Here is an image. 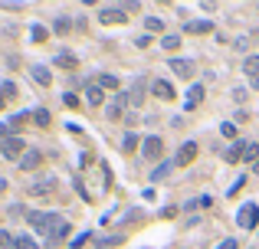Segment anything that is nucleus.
Here are the masks:
<instances>
[{
    "instance_id": "obj_1",
    "label": "nucleus",
    "mask_w": 259,
    "mask_h": 249,
    "mask_svg": "<svg viewBox=\"0 0 259 249\" xmlns=\"http://www.w3.org/2000/svg\"><path fill=\"white\" fill-rule=\"evenodd\" d=\"M0 154H3L7 161H20L23 154H26V141H23V138H7V141H0Z\"/></svg>"
},
{
    "instance_id": "obj_2",
    "label": "nucleus",
    "mask_w": 259,
    "mask_h": 249,
    "mask_svg": "<svg viewBox=\"0 0 259 249\" xmlns=\"http://www.w3.org/2000/svg\"><path fill=\"white\" fill-rule=\"evenodd\" d=\"M56 190V177L49 174V177H43V181H33V184H26V194L30 197H46Z\"/></svg>"
},
{
    "instance_id": "obj_3",
    "label": "nucleus",
    "mask_w": 259,
    "mask_h": 249,
    "mask_svg": "<svg viewBox=\"0 0 259 249\" xmlns=\"http://www.w3.org/2000/svg\"><path fill=\"white\" fill-rule=\"evenodd\" d=\"M69 236V223L59 217H53V223H49V233H46V239H49V246H56V243H63V239Z\"/></svg>"
},
{
    "instance_id": "obj_4",
    "label": "nucleus",
    "mask_w": 259,
    "mask_h": 249,
    "mask_svg": "<svg viewBox=\"0 0 259 249\" xmlns=\"http://www.w3.org/2000/svg\"><path fill=\"white\" fill-rule=\"evenodd\" d=\"M141 154H144L148 161H154V158H161V154H164V141L158 138V135H151V138H144V141H141Z\"/></svg>"
},
{
    "instance_id": "obj_5",
    "label": "nucleus",
    "mask_w": 259,
    "mask_h": 249,
    "mask_svg": "<svg viewBox=\"0 0 259 249\" xmlns=\"http://www.w3.org/2000/svg\"><path fill=\"white\" fill-rule=\"evenodd\" d=\"M256 220H259V206H256V204H246V206L236 213V226L253 229V226H256Z\"/></svg>"
},
{
    "instance_id": "obj_6",
    "label": "nucleus",
    "mask_w": 259,
    "mask_h": 249,
    "mask_svg": "<svg viewBox=\"0 0 259 249\" xmlns=\"http://www.w3.org/2000/svg\"><path fill=\"white\" fill-rule=\"evenodd\" d=\"M40 164H43V151H36V148H30V151L23 154L20 158V171H36V167H40Z\"/></svg>"
},
{
    "instance_id": "obj_7",
    "label": "nucleus",
    "mask_w": 259,
    "mask_h": 249,
    "mask_svg": "<svg viewBox=\"0 0 259 249\" xmlns=\"http://www.w3.org/2000/svg\"><path fill=\"white\" fill-rule=\"evenodd\" d=\"M151 92L161 98V102H171V98H174V86L167 82V79H154V82H151Z\"/></svg>"
},
{
    "instance_id": "obj_8",
    "label": "nucleus",
    "mask_w": 259,
    "mask_h": 249,
    "mask_svg": "<svg viewBox=\"0 0 259 249\" xmlns=\"http://www.w3.org/2000/svg\"><path fill=\"white\" fill-rule=\"evenodd\" d=\"M86 102H89V105H95V109H98V105L105 102V89L98 86V82H89V86H86Z\"/></svg>"
},
{
    "instance_id": "obj_9",
    "label": "nucleus",
    "mask_w": 259,
    "mask_h": 249,
    "mask_svg": "<svg viewBox=\"0 0 259 249\" xmlns=\"http://www.w3.org/2000/svg\"><path fill=\"white\" fill-rule=\"evenodd\" d=\"M200 102H204V86L197 82V86H190V92H187V102H184V109L190 112V109H197Z\"/></svg>"
},
{
    "instance_id": "obj_10",
    "label": "nucleus",
    "mask_w": 259,
    "mask_h": 249,
    "mask_svg": "<svg viewBox=\"0 0 259 249\" xmlns=\"http://www.w3.org/2000/svg\"><path fill=\"white\" fill-rule=\"evenodd\" d=\"M171 69H174V76H181V79H194V66L187 59H171Z\"/></svg>"
},
{
    "instance_id": "obj_11",
    "label": "nucleus",
    "mask_w": 259,
    "mask_h": 249,
    "mask_svg": "<svg viewBox=\"0 0 259 249\" xmlns=\"http://www.w3.org/2000/svg\"><path fill=\"white\" fill-rule=\"evenodd\" d=\"M194 158H197V144H194V141L181 144V151H177V164H190Z\"/></svg>"
},
{
    "instance_id": "obj_12",
    "label": "nucleus",
    "mask_w": 259,
    "mask_h": 249,
    "mask_svg": "<svg viewBox=\"0 0 259 249\" xmlns=\"http://www.w3.org/2000/svg\"><path fill=\"white\" fill-rule=\"evenodd\" d=\"M30 76L36 79L40 86H53V76H49V69H46V66H33V69H30Z\"/></svg>"
},
{
    "instance_id": "obj_13",
    "label": "nucleus",
    "mask_w": 259,
    "mask_h": 249,
    "mask_svg": "<svg viewBox=\"0 0 259 249\" xmlns=\"http://www.w3.org/2000/svg\"><path fill=\"white\" fill-rule=\"evenodd\" d=\"M102 23H121L125 20V10H118V7H108V10H102V17H98Z\"/></svg>"
},
{
    "instance_id": "obj_14",
    "label": "nucleus",
    "mask_w": 259,
    "mask_h": 249,
    "mask_svg": "<svg viewBox=\"0 0 259 249\" xmlns=\"http://www.w3.org/2000/svg\"><path fill=\"white\" fill-rule=\"evenodd\" d=\"M53 66H59V69H79V59H76V56H69V53H59L53 59Z\"/></svg>"
},
{
    "instance_id": "obj_15",
    "label": "nucleus",
    "mask_w": 259,
    "mask_h": 249,
    "mask_svg": "<svg viewBox=\"0 0 259 249\" xmlns=\"http://www.w3.org/2000/svg\"><path fill=\"white\" fill-rule=\"evenodd\" d=\"M243 161H259V144L256 141H243Z\"/></svg>"
},
{
    "instance_id": "obj_16",
    "label": "nucleus",
    "mask_w": 259,
    "mask_h": 249,
    "mask_svg": "<svg viewBox=\"0 0 259 249\" xmlns=\"http://www.w3.org/2000/svg\"><path fill=\"white\" fill-rule=\"evenodd\" d=\"M243 72L259 79V56H246V59H243Z\"/></svg>"
},
{
    "instance_id": "obj_17",
    "label": "nucleus",
    "mask_w": 259,
    "mask_h": 249,
    "mask_svg": "<svg viewBox=\"0 0 259 249\" xmlns=\"http://www.w3.org/2000/svg\"><path fill=\"white\" fill-rule=\"evenodd\" d=\"M184 30H187V33H210V30H213V23H210V20H194V23H187Z\"/></svg>"
},
{
    "instance_id": "obj_18",
    "label": "nucleus",
    "mask_w": 259,
    "mask_h": 249,
    "mask_svg": "<svg viewBox=\"0 0 259 249\" xmlns=\"http://www.w3.org/2000/svg\"><path fill=\"white\" fill-rule=\"evenodd\" d=\"M10 249H40V246H36V239H30V236H17Z\"/></svg>"
},
{
    "instance_id": "obj_19",
    "label": "nucleus",
    "mask_w": 259,
    "mask_h": 249,
    "mask_svg": "<svg viewBox=\"0 0 259 249\" xmlns=\"http://www.w3.org/2000/svg\"><path fill=\"white\" fill-rule=\"evenodd\" d=\"M223 158H227L230 164H236V161H243V141H239V144H233V148H230V151L223 154Z\"/></svg>"
},
{
    "instance_id": "obj_20",
    "label": "nucleus",
    "mask_w": 259,
    "mask_h": 249,
    "mask_svg": "<svg viewBox=\"0 0 259 249\" xmlns=\"http://www.w3.org/2000/svg\"><path fill=\"white\" fill-rule=\"evenodd\" d=\"M95 82H98V86H102V89H118V79L112 76V72H102V76H98Z\"/></svg>"
},
{
    "instance_id": "obj_21",
    "label": "nucleus",
    "mask_w": 259,
    "mask_h": 249,
    "mask_svg": "<svg viewBox=\"0 0 259 249\" xmlns=\"http://www.w3.org/2000/svg\"><path fill=\"white\" fill-rule=\"evenodd\" d=\"M121 112H125V105H118V102H112V105L105 109V118H108V121H118V118H121Z\"/></svg>"
},
{
    "instance_id": "obj_22",
    "label": "nucleus",
    "mask_w": 259,
    "mask_h": 249,
    "mask_svg": "<svg viewBox=\"0 0 259 249\" xmlns=\"http://www.w3.org/2000/svg\"><path fill=\"white\" fill-rule=\"evenodd\" d=\"M144 26H148V33H161L164 30V20H161V17H148Z\"/></svg>"
},
{
    "instance_id": "obj_23",
    "label": "nucleus",
    "mask_w": 259,
    "mask_h": 249,
    "mask_svg": "<svg viewBox=\"0 0 259 249\" xmlns=\"http://www.w3.org/2000/svg\"><path fill=\"white\" fill-rule=\"evenodd\" d=\"M138 144H141L138 135H125V138H121V151H135Z\"/></svg>"
},
{
    "instance_id": "obj_24",
    "label": "nucleus",
    "mask_w": 259,
    "mask_h": 249,
    "mask_svg": "<svg viewBox=\"0 0 259 249\" xmlns=\"http://www.w3.org/2000/svg\"><path fill=\"white\" fill-rule=\"evenodd\" d=\"M161 46L167 49V53H174V49L181 46V36H174V33H171V36H164V40H161Z\"/></svg>"
},
{
    "instance_id": "obj_25",
    "label": "nucleus",
    "mask_w": 259,
    "mask_h": 249,
    "mask_svg": "<svg viewBox=\"0 0 259 249\" xmlns=\"http://www.w3.org/2000/svg\"><path fill=\"white\" fill-rule=\"evenodd\" d=\"M33 121H36L40 128H46V125H49V112H46V109H36V112H33Z\"/></svg>"
},
{
    "instance_id": "obj_26",
    "label": "nucleus",
    "mask_w": 259,
    "mask_h": 249,
    "mask_svg": "<svg viewBox=\"0 0 259 249\" xmlns=\"http://www.w3.org/2000/svg\"><path fill=\"white\" fill-rule=\"evenodd\" d=\"M0 95L13 98V95H17V86H13V82H0Z\"/></svg>"
},
{
    "instance_id": "obj_27",
    "label": "nucleus",
    "mask_w": 259,
    "mask_h": 249,
    "mask_svg": "<svg viewBox=\"0 0 259 249\" xmlns=\"http://www.w3.org/2000/svg\"><path fill=\"white\" fill-rule=\"evenodd\" d=\"M167 171H171V164H161V167H154V171H151V181H161Z\"/></svg>"
},
{
    "instance_id": "obj_28",
    "label": "nucleus",
    "mask_w": 259,
    "mask_h": 249,
    "mask_svg": "<svg viewBox=\"0 0 259 249\" xmlns=\"http://www.w3.org/2000/svg\"><path fill=\"white\" fill-rule=\"evenodd\" d=\"M13 239H17V236H10L7 229H0V246H7V249H10V246H13Z\"/></svg>"
},
{
    "instance_id": "obj_29",
    "label": "nucleus",
    "mask_w": 259,
    "mask_h": 249,
    "mask_svg": "<svg viewBox=\"0 0 259 249\" xmlns=\"http://www.w3.org/2000/svg\"><path fill=\"white\" fill-rule=\"evenodd\" d=\"M56 33H59V36H63V33H69V20H66V17H59V20H56Z\"/></svg>"
},
{
    "instance_id": "obj_30",
    "label": "nucleus",
    "mask_w": 259,
    "mask_h": 249,
    "mask_svg": "<svg viewBox=\"0 0 259 249\" xmlns=\"http://www.w3.org/2000/svg\"><path fill=\"white\" fill-rule=\"evenodd\" d=\"M23 121H30V115H26V112H20V115H13V118H10V125L17 128V125H23Z\"/></svg>"
},
{
    "instance_id": "obj_31",
    "label": "nucleus",
    "mask_w": 259,
    "mask_h": 249,
    "mask_svg": "<svg viewBox=\"0 0 259 249\" xmlns=\"http://www.w3.org/2000/svg\"><path fill=\"white\" fill-rule=\"evenodd\" d=\"M33 40H36V43H43V40H46V30H43V26H33Z\"/></svg>"
},
{
    "instance_id": "obj_32",
    "label": "nucleus",
    "mask_w": 259,
    "mask_h": 249,
    "mask_svg": "<svg viewBox=\"0 0 259 249\" xmlns=\"http://www.w3.org/2000/svg\"><path fill=\"white\" fill-rule=\"evenodd\" d=\"M63 102H66V105H69V109H76V105H79V98L72 95V92H66V95H63Z\"/></svg>"
},
{
    "instance_id": "obj_33",
    "label": "nucleus",
    "mask_w": 259,
    "mask_h": 249,
    "mask_svg": "<svg viewBox=\"0 0 259 249\" xmlns=\"http://www.w3.org/2000/svg\"><path fill=\"white\" fill-rule=\"evenodd\" d=\"M223 138H236V125H230V121H227V125H223Z\"/></svg>"
},
{
    "instance_id": "obj_34",
    "label": "nucleus",
    "mask_w": 259,
    "mask_h": 249,
    "mask_svg": "<svg viewBox=\"0 0 259 249\" xmlns=\"http://www.w3.org/2000/svg\"><path fill=\"white\" fill-rule=\"evenodd\" d=\"M216 249H239V243H236V239H223Z\"/></svg>"
},
{
    "instance_id": "obj_35",
    "label": "nucleus",
    "mask_w": 259,
    "mask_h": 249,
    "mask_svg": "<svg viewBox=\"0 0 259 249\" xmlns=\"http://www.w3.org/2000/svg\"><path fill=\"white\" fill-rule=\"evenodd\" d=\"M3 190H7V181H3V177H0V194H3Z\"/></svg>"
},
{
    "instance_id": "obj_36",
    "label": "nucleus",
    "mask_w": 259,
    "mask_h": 249,
    "mask_svg": "<svg viewBox=\"0 0 259 249\" xmlns=\"http://www.w3.org/2000/svg\"><path fill=\"white\" fill-rule=\"evenodd\" d=\"M3 105H7V98H3V95H0V109H3Z\"/></svg>"
},
{
    "instance_id": "obj_37",
    "label": "nucleus",
    "mask_w": 259,
    "mask_h": 249,
    "mask_svg": "<svg viewBox=\"0 0 259 249\" xmlns=\"http://www.w3.org/2000/svg\"><path fill=\"white\" fill-rule=\"evenodd\" d=\"M253 171H256V174H259V161H256V164H253Z\"/></svg>"
}]
</instances>
